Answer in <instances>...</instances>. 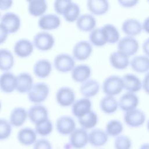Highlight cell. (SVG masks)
Returning a JSON list of instances; mask_svg holds the SVG:
<instances>
[{
  "mask_svg": "<svg viewBox=\"0 0 149 149\" xmlns=\"http://www.w3.org/2000/svg\"><path fill=\"white\" fill-rule=\"evenodd\" d=\"M33 149H52L51 143L44 139L37 140L33 144Z\"/></svg>",
  "mask_w": 149,
  "mask_h": 149,
  "instance_id": "cell-43",
  "label": "cell"
},
{
  "mask_svg": "<svg viewBox=\"0 0 149 149\" xmlns=\"http://www.w3.org/2000/svg\"><path fill=\"white\" fill-rule=\"evenodd\" d=\"M49 93V86L45 83L39 82L34 84L28 93L29 101L34 104H39L44 102Z\"/></svg>",
  "mask_w": 149,
  "mask_h": 149,
  "instance_id": "cell-2",
  "label": "cell"
},
{
  "mask_svg": "<svg viewBox=\"0 0 149 149\" xmlns=\"http://www.w3.org/2000/svg\"><path fill=\"white\" fill-rule=\"evenodd\" d=\"M34 46L40 51L50 50L55 44L54 37L47 31H41L37 33L33 38Z\"/></svg>",
  "mask_w": 149,
  "mask_h": 149,
  "instance_id": "cell-3",
  "label": "cell"
},
{
  "mask_svg": "<svg viewBox=\"0 0 149 149\" xmlns=\"http://www.w3.org/2000/svg\"><path fill=\"white\" fill-rule=\"evenodd\" d=\"M70 0H56L54 3V8L56 13L58 15H62Z\"/></svg>",
  "mask_w": 149,
  "mask_h": 149,
  "instance_id": "cell-42",
  "label": "cell"
},
{
  "mask_svg": "<svg viewBox=\"0 0 149 149\" xmlns=\"http://www.w3.org/2000/svg\"><path fill=\"white\" fill-rule=\"evenodd\" d=\"M118 51H119L129 57L134 55L138 51L139 44L138 41L133 37L125 36L119 40L117 44Z\"/></svg>",
  "mask_w": 149,
  "mask_h": 149,
  "instance_id": "cell-5",
  "label": "cell"
},
{
  "mask_svg": "<svg viewBox=\"0 0 149 149\" xmlns=\"http://www.w3.org/2000/svg\"><path fill=\"white\" fill-rule=\"evenodd\" d=\"M93 51V47L90 42L81 40L77 42L73 47L72 50L73 57L80 61L88 59Z\"/></svg>",
  "mask_w": 149,
  "mask_h": 149,
  "instance_id": "cell-9",
  "label": "cell"
},
{
  "mask_svg": "<svg viewBox=\"0 0 149 149\" xmlns=\"http://www.w3.org/2000/svg\"><path fill=\"white\" fill-rule=\"evenodd\" d=\"M148 2H149V1H148Z\"/></svg>",
  "mask_w": 149,
  "mask_h": 149,
  "instance_id": "cell-54",
  "label": "cell"
},
{
  "mask_svg": "<svg viewBox=\"0 0 149 149\" xmlns=\"http://www.w3.org/2000/svg\"><path fill=\"white\" fill-rule=\"evenodd\" d=\"M102 87L106 95L114 97L120 93L123 89L122 79L117 75H111L104 80Z\"/></svg>",
  "mask_w": 149,
  "mask_h": 149,
  "instance_id": "cell-1",
  "label": "cell"
},
{
  "mask_svg": "<svg viewBox=\"0 0 149 149\" xmlns=\"http://www.w3.org/2000/svg\"><path fill=\"white\" fill-rule=\"evenodd\" d=\"M17 77L10 72H5L0 76V90L5 93H11L16 90Z\"/></svg>",
  "mask_w": 149,
  "mask_h": 149,
  "instance_id": "cell-16",
  "label": "cell"
},
{
  "mask_svg": "<svg viewBox=\"0 0 149 149\" xmlns=\"http://www.w3.org/2000/svg\"><path fill=\"white\" fill-rule=\"evenodd\" d=\"M80 14V8L79 5L72 1L67 5L62 16L65 20L70 23L76 22Z\"/></svg>",
  "mask_w": 149,
  "mask_h": 149,
  "instance_id": "cell-34",
  "label": "cell"
},
{
  "mask_svg": "<svg viewBox=\"0 0 149 149\" xmlns=\"http://www.w3.org/2000/svg\"><path fill=\"white\" fill-rule=\"evenodd\" d=\"M0 23L5 27L9 34H13L19 30L21 26V20L16 13L7 12L1 17Z\"/></svg>",
  "mask_w": 149,
  "mask_h": 149,
  "instance_id": "cell-7",
  "label": "cell"
},
{
  "mask_svg": "<svg viewBox=\"0 0 149 149\" xmlns=\"http://www.w3.org/2000/svg\"><path fill=\"white\" fill-rule=\"evenodd\" d=\"M109 61L112 67L119 70L126 69L130 63L129 56L118 50L110 54Z\"/></svg>",
  "mask_w": 149,
  "mask_h": 149,
  "instance_id": "cell-22",
  "label": "cell"
},
{
  "mask_svg": "<svg viewBox=\"0 0 149 149\" xmlns=\"http://www.w3.org/2000/svg\"><path fill=\"white\" fill-rule=\"evenodd\" d=\"M131 147V140L126 136L119 135L115 140V149H130Z\"/></svg>",
  "mask_w": 149,
  "mask_h": 149,
  "instance_id": "cell-41",
  "label": "cell"
},
{
  "mask_svg": "<svg viewBox=\"0 0 149 149\" xmlns=\"http://www.w3.org/2000/svg\"><path fill=\"white\" fill-rule=\"evenodd\" d=\"M142 49L145 55L149 57V37L147 38L143 43Z\"/></svg>",
  "mask_w": 149,
  "mask_h": 149,
  "instance_id": "cell-48",
  "label": "cell"
},
{
  "mask_svg": "<svg viewBox=\"0 0 149 149\" xmlns=\"http://www.w3.org/2000/svg\"><path fill=\"white\" fill-rule=\"evenodd\" d=\"M9 33L5 27L0 23V44L3 43L8 38Z\"/></svg>",
  "mask_w": 149,
  "mask_h": 149,
  "instance_id": "cell-44",
  "label": "cell"
},
{
  "mask_svg": "<svg viewBox=\"0 0 149 149\" xmlns=\"http://www.w3.org/2000/svg\"><path fill=\"white\" fill-rule=\"evenodd\" d=\"M119 108L123 111L127 112L136 109L139 104V97L133 93H124L118 101Z\"/></svg>",
  "mask_w": 149,
  "mask_h": 149,
  "instance_id": "cell-15",
  "label": "cell"
},
{
  "mask_svg": "<svg viewBox=\"0 0 149 149\" xmlns=\"http://www.w3.org/2000/svg\"><path fill=\"white\" fill-rule=\"evenodd\" d=\"M69 143L74 149H81L88 143V133L81 128H76L69 135Z\"/></svg>",
  "mask_w": 149,
  "mask_h": 149,
  "instance_id": "cell-6",
  "label": "cell"
},
{
  "mask_svg": "<svg viewBox=\"0 0 149 149\" xmlns=\"http://www.w3.org/2000/svg\"><path fill=\"white\" fill-rule=\"evenodd\" d=\"M122 30L127 36L134 37L141 33L143 30L142 24L136 19L129 18L123 22Z\"/></svg>",
  "mask_w": 149,
  "mask_h": 149,
  "instance_id": "cell-18",
  "label": "cell"
},
{
  "mask_svg": "<svg viewBox=\"0 0 149 149\" xmlns=\"http://www.w3.org/2000/svg\"><path fill=\"white\" fill-rule=\"evenodd\" d=\"M142 87L144 91L149 94V71L145 74L142 81Z\"/></svg>",
  "mask_w": 149,
  "mask_h": 149,
  "instance_id": "cell-45",
  "label": "cell"
},
{
  "mask_svg": "<svg viewBox=\"0 0 149 149\" xmlns=\"http://www.w3.org/2000/svg\"><path fill=\"white\" fill-rule=\"evenodd\" d=\"M1 107H2V104H1V102L0 101V110L1 109Z\"/></svg>",
  "mask_w": 149,
  "mask_h": 149,
  "instance_id": "cell-52",
  "label": "cell"
},
{
  "mask_svg": "<svg viewBox=\"0 0 149 149\" xmlns=\"http://www.w3.org/2000/svg\"><path fill=\"white\" fill-rule=\"evenodd\" d=\"M100 107L103 112L111 114L117 111L119 104L118 101L114 97L105 95L100 100Z\"/></svg>",
  "mask_w": 149,
  "mask_h": 149,
  "instance_id": "cell-32",
  "label": "cell"
},
{
  "mask_svg": "<svg viewBox=\"0 0 149 149\" xmlns=\"http://www.w3.org/2000/svg\"><path fill=\"white\" fill-rule=\"evenodd\" d=\"M147 128L148 130L149 131V120H148V122H147Z\"/></svg>",
  "mask_w": 149,
  "mask_h": 149,
  "instance_id": "cell-51",
  "label": "cell"
},
{
  "mask_svg": "<svg viewBox=\"0 0 149 149\" xmlns=\"http://www.w3.org/2000/svg\"><path fill=\"white\" fill-rule=\"evenodd\" d=\"M132 69L137 73H145L149 71V57L146 55L134 56L130 62Z\"/></svg>",
  "mask_w": 149,
  "mask_h": 149,
  "instance_id": "cell-29",
  "label": "cell"
},
{
  "mask_svg": "<svg viewBox=\"0 0 149 149\" xmlns=\"http://www.w3.org/2000/svg\"><path fill=\"white\" fill-rule=\"evenodd\" d=\"M98 120L97 113L91 110L82 117L78 118V122L81 128L87 130L93 129L97 124Z\"/></svg>",
  "mask_w": 149,
  "mask_h": 149,
  "instance_id": "cell-35",
  "label": "cell"
},
{
  "mask_svg": "<svg viewBox=\"0 0 149 149\" xmlns=\"http://www.w3.org/2000/svg\"><path fill=\"white\" fill-rule=\"evenodd\" d=\"M52 71V65L50 61L46 59H41L37 61L33 67L34 74L39 78L47 77Z\"/></svg>",
  "mask_w": 149,
  "mask_h": 149,
  "instance_id": "cell-30",
  "label": "cell"
},
{
  "mask_svg": "<svg viewBox=\"0 0 149 149\" xmlns=\"http://www.w3.org/2000/svg\"><path fill=\"white\" fill-rule=\"evenodd\" d=\"M102 29L105 33L107 43L115 44L120 40V34L118 29L112 24H105Z\"/></svg>",
  "mask_w": 149,
  "mask_h": 149,
  "instance_id": "cell-37",
  "label": "cell"
},
{
  "mask_svg": "<svg viewBox=\"0 0 149 149\" xmlns=\"http://www.w3.org/2000/svg\"><path fill=\"white\" fill-rule=\"evenodd\" d=\"M13 1L10 0H0V10H6L11 8Z\"/></svg>",
  "mask_w": 149,
  "mask_h": 149,
  "instance_id": "cell-46",
  "label": "cell"
},
{
  "mask_svg": "<svg viewBox=\"0 0 149 149\" xmlns=\"http://www.w3.org/2000/svg\"><path fill=\"white\" fill-rule=\"evenodd\" d=\"M16 90L22 94L29 93L33 84V79L31 74L27 72H22L17 76Z\"/></svg>",
  "mask_w": 149,
  "mask_h": 149,
  "instance_id": "cell-21",
  "label": "cell"
},
{
  "mask_svg": "<svg viewBox=\"0 0 149 149\" xmlns=\"http://www.w3.org/2000/svg\"><path fill=\"white\" fill-rule=\"evenodd\" d=\"M142 29L146 33L149 34V16L144 20L142 23Z\"/></svg>",
  "mask_w": 149,
  "mask_h": 149,
  "instance_id": "cell-49",
  "label": "cell"
},
{
  "mask_svg": "<svg viewBox=\"0 0 149 149\" xmlns=\"http://www.w3.org/2000/svg\"><path fill=\"white\" fill-rule=\"evenodd\" d=\"M48 8L47 3L44 0H31L28 1V11L30 15L41 17L45 15Z\"/></svg>",
  "mask_w": 149,
  "mask_h": 149,
  "instance_id": "cell-31",
  "label": "cell"
},
{
  "mask_svg": "<svg viewBox=\"0 0 149 149\" xmlns=\"http://www.w3.org/2000/svg\"><path fill=\"white\" fill-rule=\"evenodd\" d=\"M79 90L84 97L89 98L98 94L100 91V84L95 80L88 79L81 83Z\"/></svg>",
  "mask_w": 149,
  "mask_h": 149,
  "instance_id": "cell-27",
  "label": "cell"
},
{
  "mask_svg": "<svg viewBox=\"0 0 149 149\" xmlns=\"http://www.w3.org/2000/svg\"><path fill=\"white\" fill-rule=\"evenodd\" d=\"M37 133L31 127H23L19 130L17 139L19 142L23 146L34 144L37 140Z\"/></svg>",
  "mask_w": 149,
  "mask_h": 149,
  "instance_id": "cell-23",
  "label": "cell"
},
{
  "mask_svg": "<svg viewBox=\"0 0 149 149\" xmlns=\"http://www.w3.org/2000/svg\"><path fill=\"white\" fill-rule=\"evenodd\" d=\"M54 65L55 68L60 72H71L75 66L74 58L68 54H59L55 57Z\"/></svg>",
  "mask_w": 149,
  "mask_h": 149,
  "instance_id": "cell-4",
  "label": "cell"
},
{
  "mask_svg": "<svg viewBox=\"0 0 149 149\" xmlns=\"http://www.w3.org/2000/svg\"><path fill=\"white\" fill-rule=\"evenodd\" d=\"M76 122L73 118L69 116H61L56 122V129L58 132L64 136L70 135L76 128Z\"/></svg>",
  "mask_w": 149,
  "mask_h": 149,
  "instance_id": "cell-11",
  "label": "cell"
},
{
  "mask_svg": "<svg viewBox=\"0 0 149 149\" xmlns=\"http://www.w3.org/2000/svg\"><path fill=\"white\" fill-rule=\"evenodd\" d=\"M15 59L12 53L5 48L0 49V70L8 72L12 68Z\"/></svg>",
  "mask_w": 149,
  "mask_h": 149,
  "instance_id": "cell-33",
  "label": "cell"
},
{
  "mask_svg": "<svg viewBox=\"0 0 149 149\" xmlns=\"http://www.w3.org/2000/svg\"><path fill=\"white\" fill-rule=\"evenodd\" d=\"M12 128L9 121L5 119L0 118V140H6L12 133Z\"/></svg>",
  "mask_w": 149,
  "mask_h": 149,
  "instance_id": "cell-40",
  "label": "cell"
},
{
  "mask_svg": "<svg viewBox=\"0 0 149 149\" xmlns=\"http://www.w3.org/2000/svg\"><path fill=\"white\" fill-rule=\"evenodd\" d=\"M123 126L118 120L112 119L109 120L106 125L105 132L108 136L118 137L122 132Z\"/></svg>",
  "mask_w": 149,
  "mask_h": 149,
  "instance_id": "cell-38",
  "label": "cell"
},
{
  "mask_svg": "<svg viewBox=\"0 0 149 149\" xmlns=\"http://www.w3.org/2000/svg\"><path fill=\"white\" fill-rule=\"evenodd\" d=\"M87 7L93 15L101 16L108 12L109 4L106 0H89L87 2Z\"/></svg>",
  "mask_w": 149,
  "mask_h": 149,
  "instance_id": "cell-25",
  "label": "cell"
},
{
  "mask_svg": "<svg viewBox=\"0 0 149 149\" xmlns=\"http://www.w3.org/2000/svg\"><path fill=\"white\" fill-rule=\"evenodd\" d=\"M123 88L127 92L135 93L140 90L142 87V81L140 79L134 74L126 73L122 77Z\"/></svg>",
  "mask_w": 149,
  "mask_h": 149,
  "instance_id": "cell-19",
  "label": "cell"
},
{
  "mask_svg": "<svg viewBox=\"0 0 149 149\" xmlns=\"http://www.w3.org/2000/svg\"><path fill=\"white\" fill-rule=\"evenodd\" d=\"M91 74L90 67L86 64H80L74 66L71 71L72 79L77 83H81L87 81Z\"/></svg>",
  "mask_w": 149,
  "mask_h": 149,
  "instance_id": "cell-20",
  "label": "cell"
},
{
  "mask_svg": "<svg viewBox=\"0 0 149 149\" xmlns=\"http://www.w3.org/2000/svg\"><path fill=\"white\" fill-rule=\"evenodd\" d=\"M28 118L34 125L38 123L48 119V109L40 104L33 105L28 111Z\"/></svg>",
  "mask_w": 149,
  "mask_h": 149,
  "instance_id": "cell-13",
  "label": "cell"
},
{
  "mask_svg": "<svg viewBox=\"0 0 149 149\" xmlns=\"http://www.w3.org/2000/svg\"><path fill=\"white\" fill-rule=\"evenodd\" d=\"M89 40L91 44L96 47H102L107 44L105 33L102 29L95 28L89 34Z\"/></svg>",
  "mask_w": 149,
  "mask_h": 149,
  "instance_id": "cell-36",
  "label": "cell"
},
{
  "mask_svg": "<svg viewBox=\"0 0 149 149\" xmlns=\"http://www.w3.org/2000/svg\"><path fill=\"white\" fill-rule=\"evenodd\" d=\"M76 95L74 90L69 87L59 88L56 93V100L62 107L72 106L75 101Z\"/></svg>",
  "mask_w": 149,
  "mask_h": 149,
  "instance_id": "cell-8",
  "label": "cell"
},
{
  "mask_svg": "<svg viewBox=\"0 0 149 149\" xmlns=\"http://www.w3.org/2000/svg\"><path fill=\"white\" fill-rule=\"evenodd\" d=\"M0 16H1V13H0Z\"/></svg>",
  "mask_w": 149,
  "mask_h": 149,
  "instance_id": "cell-53",
  "label": "cell"
},
{
  "mask_svg": "<svg viewBox=\"0 0 149 149\" xmlns=\"http://www.w3.org/2000/svg\"><path fill=\"white\" fill-rule=\"evenodd\" d=\"M34 47L33 43L29 40L22 38L15 42L13 50L18 57L24 58L29 56L33 53Z\"/></svg>",
  "mask_w": 149,
  "mask_h": 149,
  "instance_id": "cell-14",
  "label": "cell"
},
{
  "mask_svg": "<svg viewBox=\"0 0 149 149\" xmlns=\"http://www.w3.org/2000/svg\"><path fill=\"white\" fill-rule=\"evenodd\" d=\"M108 140V134L101 129H94L88 133V143L94 147L103 146L107 143Z\"/></svg>",
  "mask_w": 149,
  "mask_h": 149,
  "instance_id": "cell-26",
  "label": "cell"
},
{
  "mask_svg": "<svg viewBox=\"0 0 149 149\" xmlns=\"http://www.w3.org/2000/svg\"><path fill=\"white\" fill-rule=\"evenodd\" d=\"M53 125L49 119L35 125V131L41 136H48L51 133Z\"/></svg>",
  "mask_w": 149,
  "mask_h": 149,
  "instance_id": "cell-39",
  "label": "cell"
},
{
  "mask_svg": "<svg viewBox=\"0 0 149 149\" xmlns=\"http://www.w3.org/2000/svg\"><path fill=\"white\" fill-rule=\"evenodd\" d=\"M119 3L125 8H130L135 6L138 2V1L136 0H128V1H119Z\"/></svg>",
  "mask_w": 149,
  "mask_h": 149,
  "instance_id": "cell-47",
  "label": "cell"
},
{
  "mask_svg": "<svg viewBox=\"0 0 149 149\" xmlns=\"http://www.w3.org/2000/svg\"><path fill=\"white\" fill-rule=\"evenodd\" d=\"M123 119L129 126L137 127L144 124L146 120V115L143 111L136 108L125 112Z\"/></svg>",
  "mask_w": 149,
  "mask_h": 149,
  "instance_id": "cell-10",
  "label": "cell"
},
{
  "mask_svg": "<svg viewBox=\"0 0 149 149\" xmlns=\"http://www.w3.org/2000/svg\"><path fill=\"white\" fill-rule=\"evenodd\" d=\"M140 149H149V143H144L142 144L140 146Z\"/></svg>",
  "mask_w": 149,
  "mask_h": 149,
  "instance_id": "cell-50",
  "label": "cell"
},
{
  "mask_svg": "<svg viewBox=\"0 0 149 149\" xmlns=\"http://www.w3.org/2000/svg\"><path fill=\"white\" fill-rule=\"evenodd\" d=\"M28 118V111L23 107H16L11 111L9 122L12 126L20 127L22 126Z\"/></svg>",
  "mask_w": 149,
  "mask_h": 149,
  "instance_id": "cell-28",
  "label": "cell"
},
{
  "mask_svg": "<svg viewBox=\"0 0 149 149\" xmlns=\"http://www.w3.org/2000/svg\"><path fill=\"white\" fill-rule=\"evenodd\" d=\"M97 21L91 14L84 13L79 16L76 22L77 29L82 31H91L96 26Z\"/></svg>",
  "mask_w": 149,
  "mask_h": 149,
  "instance_id": "cell-24",
  "label": "cell"
},
{
  "mask_svg": "<svg viewBox=\"0 0 149 149\" xmlns=\"http://www.w3.org/2000/svg\"><path fill=\"white\" fill-rule=\"evenodd\" d=\"M91 101L88 98L83 97L74 101L72 105V112L77 118H80L91 110Z\"/></svg>",
  "mask_w": 149,
  "mask_h": 149,
  "instance_id": "cell-17",
  "label": "cell"
},
{
  "mask_svg": "<svg viewBox=\"0 0 149 149\" xmlns=\"http://www.w3.org/2000/svg\"><path fill=\"white\" fill-rule=\"evenodd\" d=\"M61 24L58 16L53 13L45 14L38 20V27L43 30H52L58 29Z\"/></svg>",
  "mask_w": 149,
  "mask_h": 149,
  "instance_id": "cell-12",
  "label": "cell"
}]
</instances>
